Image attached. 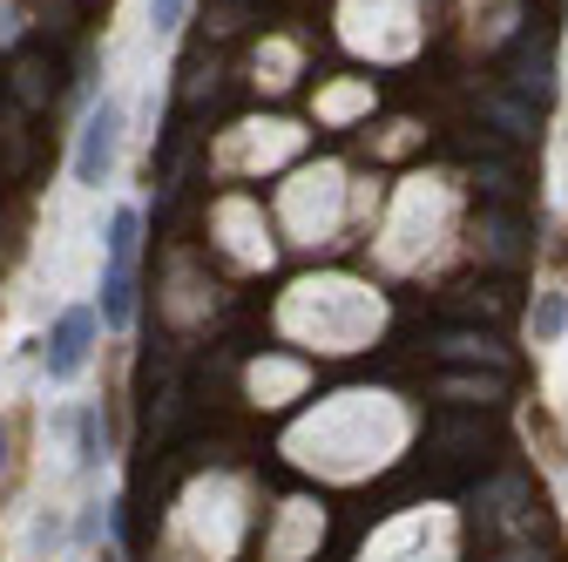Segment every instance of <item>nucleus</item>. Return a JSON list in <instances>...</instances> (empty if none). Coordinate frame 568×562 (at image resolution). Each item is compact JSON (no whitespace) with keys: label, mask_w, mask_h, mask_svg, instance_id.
Here are the masks:
<instances>
[{"label":"nucleus","mask_w":568,"mask_h":562,"mask_svg":"<svg viewBox=\"0 0 568 562\" xmlns=\"http://www.w3.org/2000/svg\"><path fill=\"white\" fill-rule=\"evenodd\" d=\"M135 231H142V210L115 203V218H109V264H102V325L109 332H129V319H135Z\"/></svg>","instance_id":"nucleus-1"},{"label":"nucleus","mask_w":568,"mask_h":562,"mask_svg":"<svg viewBox=\"0 0 568 562\" xmlns=\"http://www.w3.org/2000/svg\"><path fill=\"white\" fill-rule=\"evenodd\" d=\"M115 150H122V102L102 96L89 116H82V136H75V183H109L115 170Z\"/></svg>","instance_id":"nucleus-2"},{"label":"nucleus","mask_w":568,"mask_h":562,"mask_svg":"<svg viewBox=\"0 0 568 562\" xmlns=\"http://www.w3.org/2000/svg\"><path fill=\"white\" fill-rule=\"evenodd\" d=\"M95 312L89 305H68L61 319H54V332H48V380H75L82 367H89V345H95Z\"/></svg>","instance_id":"nucleus-3"},{"label":"nucleus","mask_w":568,"mask_h":562,"mask_svg":"<svg viewBox=\"0 0 568 562\" xmlns=\"http://www.w3.org/2000/svg\"><path fill=\"white\" fill-rule=\"evenodd\" d=\"M8 96H14L28 116H41V109L61 96V82H54V61H41V54H21V61H14V76H8Z\"/></svg>","instance_id":"nucleus-4"},{"label":"nucleus","mask_w":568,"mask_h":562,"mask_svg":"<svg viewBox=\"0 0 568 562\" xmlns=\"http://www.w3.org/2000/svg\"><path fill=\"white\" fill-rule=\"evenodd\" d=\"M440 360H454V367H487V373H501V367H508L501 345H494L487 332H467V325L440 332Z\"/></svg>","instance_id":"nucleus-5"},{"label":"nucleus","mask_w":568,"mask_h":562,"mask_svg":"<svg viewBox=\"0 0 568 562\" xmlns=\"http://www.w3.org/2000/svg\"><path fill=\"white\" fill-rule=\"evenodd\" d=\"M480 251H487L494 264H515V258H521V238H515V218H508V210H487V218H480Z\"/></svg>","instance_id":"nucleus-6"},{"label":"nucleus","mask_w":568,"mask_h":562,"mask_svg":"<svg viewBox=\"0 0 568 562\" xmlns=\"http://www.w3.org/2000/svg\"><path fill=\"white\" fill-rule=\"evenodd\" d=\"M515 89H521V96H535V102L555 89V54H548V48H528V54H521V68H515Z\"/></svg>","instance_id":"nucleus-7"},{"label":"nucleus","mask_w":568,"mask_h":562,"mask_svg":"<svg viewBox=\"0 0 568 562\" xmlns=\"http://www.w3.org/2000/svg\"><path fill=\"white\" fill-rule=\"evenodd\" d=\"M528 325H535V339H561V332H568V299H561V292H541Z\"/></svg>","instance_id":"nucleus-8"},{"label":"nucleus","mask_w":568,"mask_h":562,"mask_svg":"<svg viewBox=\"0 0 568 562\" xmlns=\"http://www.w3.org/2000/svg\"><path fill=\"white\" fill-rule=\"evenodd\" d=\"M447 393H454V400H467V407H487V400H501V373H487V380H460V373H454V380H447Z\"/></svg>","instance_id":"nucleus-9"},{"label":"nucleus","mask_w":568,"mask_h":562,"mask_svg":"<svg viewBox=\"0 0 568 562\" xmlns=\"http://www.w3.org/2000/svg\"><path fill=\"white\" fill-rule=\"evenodd\" d=\"M95 454H102V413L89 407V413H82V448H75V461H82V468H95Z\"/></svg>","instance_id":"nucleus-10"},{"label":"nucleus","mask_w":568,"mask_h":562,"mask_svg":"<svg viewBox=\"0 0 568 562\" xmlns=\"http://www.w3.org/2000/svg\"><path fill=\"white\" fill-rule=\"evenodd\" d=\"M183 8H190V0H150V28L156 34H176L183 28Z\"/></svg>","instance_id":"nucleus-11"},{"label":"nucleus","mask_w":568,"mask_h":562,"mask_svg":"<svg viewBox=\"0 0 568 562\" xmlns=\"http://www.w3.org/2000/svg\"><path fill=\"white\" fill-rule=\"evenodd\" d=\"M28 549H34V555H54V549H61V515H41L34 535H28Z\"/></svg>","instance_id":"nucleus-12"},{"label":"nucleus","mask_w":568,"mask_h":562,"mask_svg":"<svg viewBox=\"0 0 568 562\" xmlns=\"http://www.w3.org/2000/svg\"><path fill=\"white\" fill-rule=\"evenodd\" d=\"M0 468H8V434H0Z\"/></svg>","instance_id":"nucleus-13"},{"label":"nucleus","mask_w":568,"mask_h":562,"mask_svg":"<svg viewBox=\"0 0 568 562\" xmlns=\"http://www.w3.org/2000/svg\"><path fill=\"white\" fill-rule=\"evenodd\" d=\"M102 562H115V555H102Z\"/></svg>","instance_id":"nucleus-14"}]
</instances>
